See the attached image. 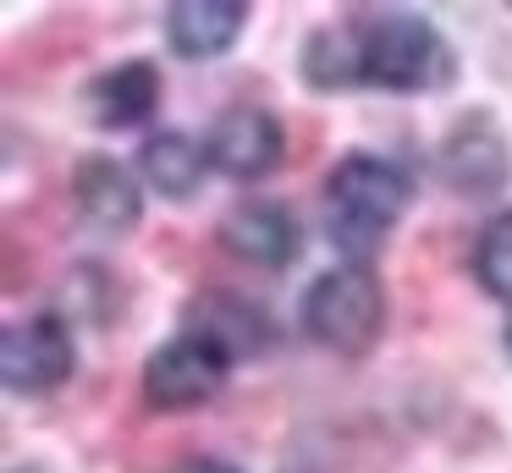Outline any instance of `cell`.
I'll use <instances>...</instances> for the list:
<instances>
[{
    "instance_id": "obj_16",
    "label": "cell",
    "mask_w": 512,
    "mask_h": 473,
    "mask_svg": "<svg viewBox=\"0 0 512 473\" xmlns=\"http://www.w3.org/2000/svg\"><path fill=\"white\" fill-rule=\"evenodd\" d=\"M507 347H512V325H507Z\"/></svg>"
},
{
    "instance_id": "obj_7",
    "label": "cell",
    "mask_w": 512,
    "mask_h": 473,
    "mask_svg": "<svg viewBox=\"0 0 512 473\" xmlns=\"http://www.w3.org/2000/svg\"><path fill=\"white\" fill-rule=\"evenodd\" d=\"M512 171V149L501 138V127L490 116H463L441 143V176L468 198H485L507 182Z\"/></svg>"
},
{
    "instance_id": "obj_14",
    "label": "cell",
    "mask_w": 512,
    "mask_h": 473,
    "mask_svg": "<svg viewBox=\"0 0 512 473\" xmlns=\"http://www.w3.org/2000/svg\"><path fill=\"white\" fill-rule=\"evenodd\" d=\"M474 281L485 286L490 297L512 303V209L490 215L474 237Z\"/></svg>"
},
{
    "instance_id": "obj_8",
    "label": "cell",
    "mask_w": 512,
    "mask_h": 473,
    "mask_svg": "<svg viewBox=\"0 0 512 473\" xmlns=\"http://www.w3.org/2000/svg\"><path fill=\"white\" fill-rule=\"evenodd\" d=\"M221 242L232 259L259 264V270H281V264L298 259L303 231H298L287 204H276V198H248V204H237L221 220Z\"/></svg>"
},
{
    "instance_id": "obj_12",
    "label": "cell",
    "mask_w": 512,
    "mask_h": 473,
    "mask_svg": "<svg viewBox=\"0 0 512 473\" xmlns=\"http://www.w3.org/2000/svg\"><path fill=\"white\" fill-rule=\"evenodd\" d=\"M138 171H144V182L160 198H188L204 182V171H210V149L182 127H160L138 149Z\"/></svg>"
},
{
    "instance_id": "obj_5",
    "label": "cell",
    "mask_w": 512,
    "mask_h": 473,
    "mask_svg": "<svg viewBox=\"0 0 512 473\" xmlns=\"http://www.w3.org/2000/svg\"><path fill=\"white\" fill-rule=\"evenodd\" d=\"M78 369V341L61 314H28L0 336V380L12 396L61 391Z\"/></svg>"
},
{
    "instance_id": "obj_3",
    "label": "cell",
    "mask_w": 512,
    "mask_h": 473,
    "mask_svg": "<svg viewBox=\"0 0 512 473\" xmlns=\"http://www.w3.org/2000/svg\"><path fill=\"white\" fill-rule=\"evenodd\" d=\"M303 336L336 358H364L386 330V286L369 264H342L309 281L298 303Z\"/></svg>"
},
{
    "instance_id": "obj_11",
    "label": "cell",
    "mask_w": 512,
    "mask_h": 473,
    "mask_svg": "<svg viewBox=\"0 0 512 473\" xmlns=\"http://www.w3.org/2000/svg\"><path fill=\"white\" fill-rule=\"evenodd\" d=\"M160 105V72L149 61H116L89 83V116L100 127H144Z\"/></svg>"
},
{
    "instance_id": "obj_2",
    "label": "cell",
    "mask_w": 512,
    "mask_h": 473,
    "mask_svg": "<svg viewBox=\"0 0 512 473\" xmlns=\"http://www.w3.org/2000/svg\"><path fill=\"white\" fill-rule=\"evenodd\" d=\"M358 33V88L380 94H424L452 77V50L441 28L419 11H369L353 17Z\"/></svg>"
},
{
    "instance_id": "obj_1",
    "label": "cell",
    "mask_w": 512,
    "mask_h": 473,
    "mask_svg": "<svg viewBox=\"0 0 512 473\" xmlns=\"http://www.w3.org/2000/svg\"><path fill=\"white\" fill-rule=\"evenodd\" d=\"M413 182L380 154H342L325 176V237L347 264H369L386 248L391 226L408 215Z\"/></svg>"
},
{
    "instance_id": "obj_15",
    "label": "cell",
    "mask_w": 512,
    "mask_h": 473,
    "mask_svg": "<svg viewBox=\"0 0 512 473\" xmlns=\"http://www.w3.org/2000/svg\"><path fill=\"white\" fill-rule=\"evenodd\" d=\"M171 473H243V468H232L226 457H182Z\"/></svg>"
},
{
    "instance_id": "obj_9",
    "label": "cell",
    "mask_w": 512,
    "mask_h": 473,
    "mask_svg": "<svg viewBox=\"0 0 512 473\" xmlns=\"http://www.w3.org/2000/svg\"><path fill=\"white\" fill-rule=\"evenodd\" d=\"M72 198H78V215L100 231H133L144 215V193H138L133 171L111 154H89L72 171Z\"/></svg>"
},
{
    "instance_id": "obj_4",
    "label": "cell",
    "mask_w": 512,
    "mask_h": 473,
    "mask_svg": "<svg viewBox=\"0 0 512 473\" xmlns=\"http://www.w3.org/2000/svg\"><path fill=\"white\" fill-rule=\"evenodd\" d=\"M232 363H237V352L226 341H215L210 330L188 325L144 358V396L160 413H188V407H204L221 391Z\"/></svg>"
},
{
    "instance_id": "obj_10",
    "label": "cell",
    "mask_w": 512,
    "mask_h": 473,
    "mask_svg": "<svg viewBox=\"0 0 512 473\" xmlns=\"http://www.w3.org/2000/svg\"><path fill=\"white\" fill-rule=\"evenodd\" d=\"M243 22H248L243 0H177L166 11V39L188 61H210V55L232 50Z\"/></svg>"
},
{
    "instance_id": "obj_6",
    "label": "cell",
    "mask_w": 512,
    "mask_h": 473,
    "mask_svg": "<svg viewBox=\"0 0 512 473\" xmlns=\"http://www.w3.org/2000/svg\"><path fill=\"white\" fill-rule=\"evenodd\" d=\"M204 149H210V165L221 176H232V182H259V176H270L281 165V154H287V132H281V121L270 116V110L232 105V110L215 116Z\"/></svg>"
},
{
    "instance_id": "obj_13",
    "label": "cell",
    "mask_w": 512,
    "mask_h": 473,
    "mask_svg": "<svg viewBox=\"0 0 512 473\" xmlns=\"http://www.w3.org/2000/svg\"><path fill=\"white\" fill-rule=\"evenodd\" d=\"M303 77L320 94H342V88H358V33L353 22H325V28L309 33L303 44Z\"/></svg>"
}]
</instances>
